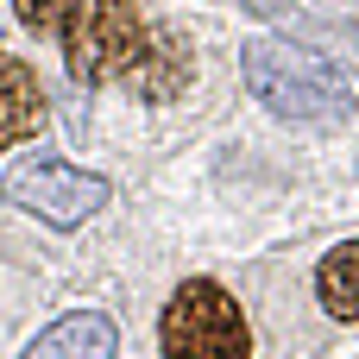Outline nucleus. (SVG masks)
<instances>
[{
  "instance_id": "nucleus-7",
  "label": "nucleus",
  "mask_w": 359,
  "mask_h": 359,
  "mask_svg": "<svg viewBox=\"0 0 359 359\" xmlns=\"http://www.w3.org/2000/svg\"><path fill=\"white\" fill-rule=\"evenodd\" d=\"M316 290H322V309H328V316H341V322H353V316H359V240H347L341 252L322 259Z\"/></svg>"
},
{
  "instance_id": "nucleus-6",
  "label": "nucleus",
  "mask_w": 359,
  "mask_h": 359,
  "mask_svg": "<svg viewBox=\"0 0 359 359\" xmlns=\"http://www.w3.org/2000/svg\"><path fill=\"white\" fill-rule=\"evenodd\" d=\"M44 126V95H38V76L19 63V57H0V151L32 139Z\"/></svg>"
},
{
  "instance_id": "nucleus-2",
  "label": "nucleus",
  "mask_w": 359,
  "mask_h": 359,
  "mask_svg": "<svg viewBox=\"0 0 359 359\" xmlns=\"http://www.w3.org/2000/svg\"><path fill=\"white\" fill-rule=\"evenodd\" d=\"M246 88H252L271 114H290V120H341L347 101H353L347 76H341L322 50H309V44H278V38H265V44L246 50Z\"/></svg>"
},
{
  "instance_id": "nucleus-3",
  "label": "nucleus",
  "mask_w": 359,
  "mask_h": 359,
  "mask_svg": "<svg viewBox=\"0 0 359 359\" xmlns=\"http://www.w3.org/2000/svg\"><path fill=\"white\" fill-rule=\"evenodd\" d=\"M246 353H252L246 316L221 284L189 278L164 303V359H246Z\"/></svg>"
},
{
  "instance_id": "nucleus-4",
  "label": "nucleus",
  "mask_w": 359,
  "mask_h": 359,
  "mask_svg": "<svg viewBox=\"0 0 359 359\" xmlns=\"http://www.w3.org/2000/svg\"><path fill=\"white\" fill-rule=\"evenodd\" d=\"M6 202L32 208V215L50 221V227H76V221H88V215L107 202V183L88 177V170L32 158V164H13V170H6Z\"/></svg>"
},
{
  "instance_id": "nucleus-5",
  "label": "nucleus",
  "mask_w": 359,
  "mask_h": 359,
  "mask_svg": "<svg viewBox=\"0 0 359 359\" xmlns=\"http://www.w3.org/2000/svg\"><path fill=\"white\" fill-rule=\"evenodd\" d=\"M19 359H114V322L82 309V316H63L57 328H44Z\"/></svg>"
},
{
  "instance_id": "nucleus-8",
  "label": "nucleus",
  "mask_w": 359,
  "mask_h": 359,
  "mask_svg": "<svg viewBox=\"0 0 359 359\" xmlns=\"http://www.w3.org/2000/svg\"><path fill=\"white\" fill-rule=\"evenodd\" d=\"M19 19L32 32H63L69 25V6H44V0H19Z\"/></svg>"
},
{
  "instance_id": "nucleus-1",
  "label": "nucleus",
  "mask_w": 359,
  "mask_h": 359,
  "mask_svg": "<svg viewBox=\"0 0 359 359\" xmlns=\"http://www.w3.org/2000/svg\"><path fill=\"white\" fill-rule=\"evenodd\" d=\"M63 50H69L76 82H126L145 101H170L189 82V50L151 19H139V6H120V0L69 6Z\"/></svg>"
}]
</instances>
